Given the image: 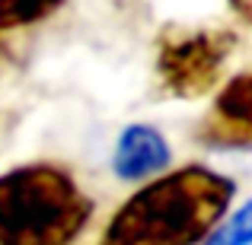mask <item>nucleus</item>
Masks as SVG:
<instances>
[{
	"label": "nucleus",
	"instance_id": "1",
	"mask_svg": "<svg viewBox=\"0 0 252 245\" xmlns=\"http://www.w3.org/2000/svg\"><path fill=\"white\" fill-rule=\"evenodd\" d=\"M236 185L208 165H182L137 188L105 223L99 245H198L223 220Z\"/></svg>",
	"mask_w": 252,
	"mask_h": 245
},
{
	"label": "nucleus",
	"instance_id": "2",
	"mask_svg": "<svg viewBox=\"0 0 252 245\" xmlns=\"http://www.w3.org/2000/svg\"><path fill=\"white\" fill-rule=\"evenodd\" d=\"M93 201L64 165L32 163L0 175V245H70Z\"/></svg>",
	"mask_w": 252,
	"mask_h": 245
},
{
	"label": "nucleus",
	"instance_id": "3",
	"mask_svg": "<svg viewBox=\"0 0 252 245\" xmlns=\"http://www.w3.org/2000/svg\"><path fill=\"white\" fill-rule=\"evenodd\" d=\"M233 38L217 29L166 32L157 48V74L172 96H201L220 80Z\"/></svg>",
	"mask_w": 252,
	"mask_h": 245
},
{
	"label": "nucleus",
	"instance_id": "4",
	"mask_svg": "<svg viewBox=\"0 0 252 245\" xmlns=\"http://www.w3.org/2000/svg\"><path fill=\"white\" fill-rule=\"evenodd\" d=\"M201 140L227 150L252 147V74L233 77L217 92L201 124Z\"/></svg>",
	"mask_w": 252,
	"mask_h": 245
},
{
	"label": "nucleus",
	"instance_id": "5",
	"mask_svg": "<svg viewBox=\"0 0 252 245\" xmlns=\"http://www.w3.org/2000/svg\"><path fill=\"white\" fill-rule=\"evenodd\" d=\"M172 163V150L166 137L150 124H128L118 134L115 153H112V172L122 182H147L166 172Z\"/></svg>",
	"mask_w": 252,
	"mask_h": 245
},
{
	"label": "nucleus",
	"instance_id": "6",
	"mask_svg": "<svg viewBox=\"0 0 252 245\" xmlns=\"http://www.w3.org/2000/svg\"><path fill=\"white\" fill-rule=\"evenodd\" d=\"M61 3L64 0H0V32H13V29L42 23Z\"/></svg>",
	"mask_w": 252,
	"mask_h": 245
},
{
	"label": "nucleus",
	"instance_id": "7",
	"mask_svg": "<svg viewBox=\"0 0 252 245\" xmlns=\"http://www.w3.org/2000/svg\"><path fill=\"white\" fill-rule=\"evenodd\" d=\"M201 245H252V197L217 223Z\"/></svg>",
	"mask_w": 252,
	"mask_h": 245
},
{
	"label": "nucleus",
	"instance_id": "8",
	"mask_svg": "<svg viewBox=\"0 0 252 245\" xmlns=\"http://www.w3.org/2000/svg\"><path fill=\"white\" fill-rule=\"evenodd\" d=\"M230 3H233V10L240 13L246 23H252V0H230Z\"/></svg>",
	"mask_w": 252,
	"mask_h": 245
}]
</instances>
